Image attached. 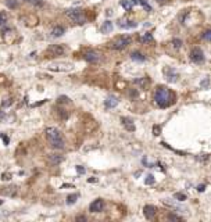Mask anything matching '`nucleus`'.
Listing matches in <instances>:
<instances>
[{"mask_svg":"<svg viewBox=\"0 0 211 222\" xmlns=\"http://www.w3.org/2000/svg\"><path fill=\"white\" fill-rule=\"evenodd\" d=\"M83 58H85L88 63L96 64L102 60V54H100L99 51H95V50H86L83 53Z\"/></svg>","mask_w":211,"mask_h":222,"instance_id":"39448f33","label":"nucleus"},{"mask_svg":"<svg viewBox=\"0 0 211 222\" xmlns=\"http://www.w3.org/2000/svg\"><path fill=\"white\" fill-rule=\"evenodd\" d=\"M135 83L139 85L142 89H146L147 86H149V79H147V78H140V79H136Z\"/></svg>","mask_w":211,"mask_h":222,"instance_id":"6ab92c4d","label":"nucleus"},{"mask_svg":"<svg viewBox=\"0 0 211 222\" xmlns=\"http://www.w3.org/2000/svg\"><path fill=\"white\" fill-rule=\"evenodd\" d=\"M49 51L51 54H54V56H63L65 53V47L61 46V44H51L49 47Z\"/></svg>","mask_w":211,"mask_h":222,"instance_id":"1a4fd4ad","label":"nucleus"},{"mask_svg":"<svg viewBox=\"0 0 211 222\" xmlns=\"http://www.w3.org/2000/svg\"><path fill=\"white\" fill-rule=\"evenodd\" d=\"M204 187H205V185H200V186L197 187V190L199 192H203V190H204Z\"/></svg>","mask_w":211,"mask_h":222,"instance_id":"c9c22d12","label":"nucleus"},{"mask_svg":"<svg viewBox=\"0 0 211 222\" xmlns=\"http://www.w3.org/2000/svg\"><path fill=\"white\" fill-rule=\"evenodd\" d=\"M77 221H86V216H85V215H79V216H77Z\"/></svg>","mask_w":211,"mask_h":222,"instance_id":"f704fd0d","label":"nucleus"},{"mask_svg":"<svg viewBox=\"0 0 211 222\" xmlns=\"http://www.w3.org/2000/svg\"><path fill=\"white\" fill-rule=\"evenodd\" d=\"M64 32H65V29L63 28V26L57 25V26H54V28L51 29V36H54V38H60V36L64 35Z\"/></svg>","mask_w":211,"mask_h":222,"instance_id":"4468645a","label":"nucleus"},{"mask_svg":"<svg viewBox=\"0 0 211 222\" xmlns=\"http://www.w3.org/2000/svg\"><path fill=\"white\" fill-rule=\"evenodd\" d=\"M156 212H157V208L154 205H145V208H143V214L147 219H153Z\"/></svg>","mask_w":211,"mask_h":222,"instance_id":"9d476101","label":"nucleus"},{"mask_svg":"<svg viewBox=\"0 0 211 222\" xmlns=\"http://www.w3.org/2000/svg\"><path fill=\"white\" fill-rule=\"evenodd\" d=\"M118 25L124 28V29H131V28H136V22L135 21H129V19H121L120 22H118Z\"/></svg>","mask_w":211,"mask_h":222,"instance_id":"ddd939ff","label":"nucleus"},{"mask_svg":"<svg viewBox=\"0 0 211 222\" xmlns=\"http://www.w3.org/2000/svg\"><path fill=\"white\" fill-rule=\"evenodd\" d=\"M63 156H60V154H50L49 156V161H50V164L53 165H58L61 161H63Z\"/></svg>","mask_w":211,"mask_h":222,"instance_id":"dca6fc26","label":"nucleus"},{"mask_svg":"<svg viewBox=\"0 0 211 222\" xmlns=\"http://www.w3.org/2000/svg\"><path fill=\"white\" fill-rule=\"evenodd\" d=\"M174 198H176L178 201H185L186 196L183 194V193H175V194H174Z\"/></svg>","mask_w":211,"mask_h":222,"instance_id":"5701e85b","label":"nucleus"},{"mask_svg":"<svg viewBox=\"0 0 211 222\" xmlns=\"http://www.w3.org/2000/svg\"><path fill=\"white\" fill-rule=\"evenodd\" d=\"M174 99H175L174 93L169 89H167L165 86H158L154 92V102L161 108L169 107L174 103Z\"/></svg>","mask_w":211,"mask_h":222,"instance_id":"f257e3e1","label":"nucleus"},{"mask_svg":"<svg viewBox=\"0 0 211 222\" xmlns=\"http://www.w3.org/2000/svg\"><path fill=\"white\" fill-rule=\"evenodd\" d=\"M113 28H114V26H113V22H111V21H106V22L102 25L100 31H102L103 33H110V32L113 31Z\"/></svg>","mask_w":211,"mask_h":222,"instance_id":"f3484780","label":"nucleus"},{"mask_svg":"<svg viewBox=\"0 0 211 222\" xmlns=\"http://www.w3.org/2000/svg\"><path fill=\"white\" fill-rule=\"evenodd\" d=\"M189 57H190V60H192L193 63L201 64L203 61H204V53H203V50H201V49L194 47V49H192L190 54H189Z\"/></svg>","mask_w":211,"mask_h":222,"instance_id":"423d86ee","label":"nucleus"},{"mask_svg":"<svg viewBox=\"0 0 211 222\" xmlns=\"http://www.w3.org/2000/svg\"><path fill=\"white\" fill-rule=\"evenodd\" d=\"M129 95H131V97H136V96H138V92H136V90H131Z\"/></svg>","mask_w":211,"mask_h":222,"instance_id":"72a5a7b5","label":"nucleus"},{"mask_svg":"<svg viewBox=\"0 0 211 222\" xmlns=\"http://www.w3.org/2000/svg\"><path fill=\"white\" fill-rule=\"evenodd\" d=\"M104 104H106V107L107 108H114L115 106L118 104V100H117V97H114V96H110V97L106 99Z\"/></svg>","mask_w":211,"mask_h":222,"instance_id":"2eb2a0df","label":"nucleus"},{"mask_svg":"<svg viewBox=\"0 0 211 222\" xmlns=\"http://www.w3.org/2000/svg\"><path fill=\"white\" fill-rule=\"evenodd\" d=\"M65 14H67L75 24H78V25L86 24V17L83 15L82 10H79V8H70V10L65 11Z\"/></svg>","mask_w":211,"mask_h":222,"instance_id":"7ed1b4c3","label":"nucleus"},{"mask_svg":"<svg viewBox=\"0 0 211 222\" xmlns=\"http://www.w3.org/2000/svg\"><path fill=\"white\" fill-rule=\"evenodd\" d=\"M153 132H154V135H160V127H154Z\"/></svg>","mask_w":211,"mask_h":222,"instance_id":"2f4dec72","label":"nucleus"},{"mask_svg":"<svg viewBox=\"0 0 211 222\" xmlns=\"http://www.w3.org/2000/svg\"><path fill=\"white\" fill-rule=\"evenodd\" d=\"M157 1H158V3H163V1H165V0H157Z\"/></svg>","mask_w":211,"mask_h":222,"instance_id":"4c0bfd02","label":"nucleus"},{"mask_svg":"<svg viewBox=\"0 0 211 222\" xmlns=\"http://www.w3.org/2000/svg\"><path fill=\"white\" fill-rule=\"evenodd\" d=\"M131 58H132L134 61H145V60H146V57H145L142 53H139V51H134V53L131 54Z\"/></svg>","mask_w":211,"mask_h":222,"instance_id":"a211bd4d","label":"nucleus"},{"mask_svg":"<svg viewBox=\"0 0 211 222\" xmlns=\"http://www.w3.org/2000/svg\"><path fill=\"white\" fill-rule=\"evenodd\" d=\"M121 121H122V125L125 127V129H127V131H129V132H134V131H135L134 121L131 120V118H127V117L121 118Z\"/></svg>","mask_w":211,"mask_h":222,"instance_id":"f8f14e48","label":"nucleus"},{"mask_svg":"<svg viewBox=\"0 0 211 222\" xmlns=\"http://www.w3.org/2000/svg\"><path fill=\"white\" fill-rule=\"evenodd\" d=\"M49 70L50 71H71L74 70V65L68 63H63V64H51L49 65Z\"/></svg>","mask_w":211,"mask_h":222,"instance_id":"0eeeda50","label":"nucleus"},{"mask_svg":"<svg viewBox=\"0 0 211 222\" xmlns=\"http://www.w3.org/2000/svg\"><path fill=\"white\" fill-rule=\"evenodd\" d=\"M121 6L127 10V11H131L132 10V7H134V3L132 1H129V0H121Z\"/></svg>","mask_w":211,"mask_h":222,"instance_id":"aec40b11","label":"nucleus"},{"mask_svg":"<svg viewBox=\"0 0 211 222\" xmlns=\"http://www.w3.org/2000/svg\"><path fill=\"white\" fill-rule=\"evenodd\" d=\"M7 4H8V6H10V7H13V8H14V7H15V6H17V4L14 3L13 0H7Z\"/></svg>","mask_w":211,"mask_h":222,"instance_id":"473e14b6","label":"nucleus"},{"mask_svg":"<svg viewBox=\"0 0 211 222\" xmlns=\"http://www.w3.org/2000/svg\"><path fill=\"white\" fill-rule=\"evenodd\" d=\"M201 38L204 39V40H207V42H211V29H208V31H205L203 35H201Z\"/></svg>","mask_w":211,"mask_h":222,"instance_id":"b1692460","label":"nucleus"},{"mask_svg":"<svg viewBox=\"0 0 211 222\" xmlns=\"http://www.w3.org/2000/svg\"><path fill=\"white\" fill-rule=\"evenodd\" d=\"M11 103H13V100H11V99H7V102H6V100H4V102H3V104H1V106H3V107H7V106H10Z\"/></svg>","mask_w":211,"mask_h":222,"instance_id":"7c9ffc66","label":"nucleus"},{"mask_svg":"<svg viewBox=\"0 0 211 222\" xmlns=\"http://www.w3.org/2000/svg\"><path fill=\"white\" fill-rule=\"evenodd\" d=\"M164 74H165L167 79H168L169 82H176V81H178V74H176L172 68H165V70H164Z\"/></svg>","mask_w":211,"mask_h":222,"instance_id":"9b49d317","label":"nucleus"},{"mask_svg":"<svg viewBox=\"0 0 211 222\" xmlns=\"http://www.w3.org/2000/svg\"><path fill=\"white\" fill-rule=\"evenodd\" d=\"M200 85H201V86H207V85H208V79H204V81L200 83Z\"/></svg>","mask_w":211,"mask_h":222,"instance_id":"e433bc0d","label":"nucleus"},{"mask_svg":"<svg viewBox=\"0 0 211 222\" xmlns=\"http://www.w3.org/2000/svg\"><path fill=\"white\" fill-rule=\"evenodd\" d=\"M79 197V194H72V196H68L67 197V204H74L77 201V198Z\"/></svg>","mask_w":211,"mask_h":222,"instance_id":"4be33fe9","label":"nucleus"},{"mask_svg":"<svg viewBox=\"0 0 211 222\" xmlns=\"http://www.w3.org/2000/svg\"><path fill=\"white\" fill-rule=\"evenodd\" d=\"M103 208H104V201L102 198H97L93 203H90L89 205V211L90 212H102Z\"/></svg>","mask_w":211,"mask_h":222,"instance_id":"6e6552de","label":"nucleus"},{"mask_svg":"<svg viewBox=\"0 0 211 222\" xmlns=\"http://www.w3.org/2000/svg\"><path fill=\"white\" fill-rule=\"evenodd\" d=\"M6 21H7V15H6V13H0V25L6 24Z\"/></svg>","mask_w":211,"mask_h":222,"instance_id":"cd10ccee","label":"nucleus"},{"mask_svg":"<svg viewBox=\"0 0 211 222\" xmlns=\"http://www.w3.org/2000/svg\"><path fill=\"white\" fill-rule=\"evenodd\" d=\"M129 43H131V38H129V36H118V38L114 39V40L110 43V47H113L115 50H122V49H125Z\"/></svg>","mask_w":211,"mask_h":222,"instance_id":"20e7f679","label":"nucleus"},{"mask_svg":"<svg viewBox=\"0 0 211 222\" xmlns=\"http://www.w3.org/2000/svg\"><path fill=\"white\" fill-rule=\"evenodd\" d=\"M26 3H31V4H33V6H42L43 3L40 1V0H25Z\"/></svg>","mask_w":211,"mask_h":222,"instance_id":"c85d7f7f","label":"nucleus"},{"mask_svg":"<svg viewBox=\"0 0 211 222\" xmlns=\"http://www.w3.org/2000/svg\"><path fill=\"white\" fill-rule=\"evenodd\" d=\"M77 172L79 174V175H82V174H85V168L81 167V165H77Z\"/></svg>","mask_w":211,"mask_h":222,"instance_id":"c756f323","label":"nucleus"},{"mask_svg":"<svg viewBox=\"0 0 211 222\" xmlns=\"http://www.w3.org/2000/svg\"><path fill=\"white\" fill-rule=\"evenodd\" d=\"M145 183L146 185H153L154 183V176L153 175H147L146 179H145Z\"/></svg>","mask_w":211,"mask_h":222,"instance_id":"393cba45","label":"nucleus"},{"mask_svg":"<svg viewBox=\"0 0 211 222\" xmlns=\"http://www.w3.org/2000/svg\"><path fill=\"white\" fill-rule=\"evenodd\" d=\"M46 138H47V142L50 143V146L56 150H61L64 149V139L61 136V132L58 131L57 128L50 127V128H46Z\"/></svg>","mask_w":211,"mask_h":222,"instance_id":"f03ea898","label":"nucleus"},{"mask_svg":"<svg viewBox=\"0 0 211 222\" xmlns=\"http://www.w3.org/2000/svg\"><path fill=\"white\" fill-rule=\"evenodd\" d=\"M172 44H174L175 49H181V46H182V40H181V39H174Z\"/></svg>","mask_w":211,"mask_h":222,"instance_id":"a878e982","label":"nucleus"},{"mask_svg":"<svg viewBox=\"0 0 211 222\" xmlns=\"http://www.w3.org/2000/svg\"><path fill=\"white\" fill-rule=\"evenodd\" d=\"M142 43H147V42H152L153 40V36H152V33H145V35H142L140 38H139Z\"/></svg>","mask_w":211,"mask_h":222,"instance_id":"412c9836","label":"nucleus"},{"mask_svg":"<svg viewBox=\"0 0 211 222\" xmlns=\"http://www.w3.org/2000/svg\"><path fill=\"white\" fill-rule=\"evenodd\" d=\"M168 219H169V221H182V218L178 216V215H175V214H169V215H168Z\"/></svg>","mask_w":211,"mask_h":222,"instance_id":"bb28decb","label":"nucleus"}]
</instances>
